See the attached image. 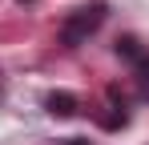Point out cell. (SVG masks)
I'll return each instance as SVG.
<instances>
[{
	"mask_svg": "<svg viewBox=\"0 0 149 145\" xmlns=\"http://www.w3.org/2000/svg\"><path fill=\"white\" fill-rule=\"evenodd\" d=\"M101 20H105V4H85V8H77V12H69V20L61 24V40L69 48H77V45H85L93 32L101 28Z\"/></svg>",
	"mask_w": 149,
	"mask_h": 145,
	"instance_id": "1",
	"label": "cell"
},
{
	"mask_svg": "<svg viewBox=\"0 0 149 145\" xmlns=\"http://www.w3.org/2000/svg\"><path fill=\"white\" fill-rule=\"evenodd\" d=\"M45 109H49L52 117H73L77 109H81V101H77L73 93H65V89H56V93L45 97Z\"/></svg>",
	"mask_w": 149,
	"mask_h": 145,
	"instance_id": "2",
	"label": "cell"
},
{
	"mask_svg": "<svg viewBox=\"0 0 149 145\" xmlns=\"http://www.w3.org/2000/svg\"><path fill=\"white\" fill-rule=\"evenodd\" d=\"M117 56H125V61H133V65H137V61L145 56V48H141L137 36H121V40H117Z\"/></svg>",
	"mask_w": 149,
	"mask_h": 145,
	"instance_id": "3",
	"label": "cell"
},
{
	"mask_svg": "<svg viewBox=\"0 0 149 145\" xmlns=\"http://www.w3.org/2000/svg\"><path fill=\"white\" fill-rule=\"evenodd\" d=\"M137 72H141V81H145V85H149V52H145V56H141V61H137Z\"/></svg>",
	"mask_w": 149,
	"mask_h": 145,
	"instance_id": "4",
	"label": "cell"
},
{
	"mask_svg": "<svg viewBox=\"0 0 149 145\" xmlns=\"http://www.w3.org/2000/svg\"><path fill=\"white\" fill-rule=\"evenodd\" d=\"M69 145H89V141H81V137H73V141H69Z\"/></svg>",
	"mask_w": 149,
	"mask_h": 145,
	"instance_id": "5",
	"label": "cell"
}]
</instances>
